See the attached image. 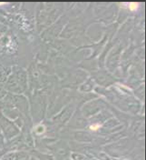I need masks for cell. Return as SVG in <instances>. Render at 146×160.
<instances>
[{
	"instance_id": "obj_1",
	"label": "cell",
	"mask_w": 146,
	"mask_h": 160,
	"mask_svg": "<svg viewBox=\"0 0 146 160\" xmlns=\"http://www.w3.org/2000/svg\"><path fill=\"white\" fill-rule=\"evenodd\" d=\"M137 7H138L137 3H131L130 4V9L135 10L137 8Z\"/></svg>"
},
{
	"instance_id": "obj_2",
	"label": "cell",
	"mask_w": 146,
	"mask_h": 160,
	"mask_svg": "<svg viewBox=\"0 0 146 160\" xmlns=\"http://www.w3.org/2000/svg\"><path fill=\"white\" fill-rule=\"evenodd\" d=\"M99 128H100V126H99V125H98V126H92V127H91V129L97 130Z\"/></svg>"
}]
</instances>
